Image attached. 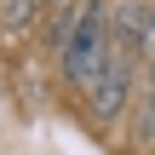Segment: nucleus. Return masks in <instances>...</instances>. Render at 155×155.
I'll return each instance as SVG.
<instances>
[{
    "label": "nucleus",
    "mask_w": 155,
    "mask_h": 155,
    "mask_svg": "<svg viewBox=\"0 0 155 155\" xmlns=\"http://www.w3.org/2000/svg\"><path fill=\"white\" fill-rule=\"evenodd\" d=\"M109 46H115V29H109V6H104V0H81V6L63 17V29H58L63 75H69L81 92H92V81L104 75Z\"/></svg>",
    "instance_id": "nucleus-1"
},
{
    "label": "nucleus",
    "mask_w": 155,
    "mask_h": 155,
    "mask_svg": "<svg viewBox=\"0 0 155 155\" xmlns=\"http://www.w3.org/2000/svg\"><path fill=\"white\" fill-rule=\"evenodd\" d=\"M127 52H132V46H127V40H115V46H109L104 75H98V81H92V92H86L98 121H115V115L127 109V98H132V58H127Z\"/></svg>",
    "instance_id": "nucleus-2"
},
{
    "label": "nucleus",
    "mask_w": 155,
    "mask_h": 155,
    "mask_svg": "<svg viewBox=\"0 0 155 155\" xmlns=\"http://www.w3.org/2000/svg\"><path fill=\"white\" fill-rule=\"evenodd\" d=\"M132 46L155 63V0H138V35H132Z\"/></svg>",
    "instance_id": "nucleus-3"
},
{
    "label": "nucleus",
    "mask_w": 155,
    "mask_h": 155,
    "mask_svg": "<svg viewBox=\"0 0 155 155\" xmlns=\"http://www.w3.org/2000/svg\"><path fill=\"white\" fill-rule=\"evenodd\" d=\"M35 12H40V0H0L6 23H35Z\"/></svg>",
    "instance_id": "nucleus-4"
},
{
    "label": "nucleus",
    "mask_w": 155,
    "mask_h": 155,
    "mask_svg": "<svg viewBox=\"0 0 155 155\" xmlns=\"http://www.w3.org/2000/svg\"><path fill=\"white\" fill-rule=\"evenodd\" d=\"M144 127H155V86H150V98H144Z\"/></svg>",
    "instance_id": "nucleus-5"
},
{
    "label": "nucleus",
    "mask_w": 155,
    "mask_h": 155,
    "mask_svg": "<svg viewBox=\"0 0 155 155\" xmlns=\"http://www.w3.org/2000/svg\"><path fill=\"white\" fill-rule=\"evenodd\" d=\"M40 6H58V0H40Z\"/></svg>",
    "instance_id": "nucleus-6"
}]
</instances>
